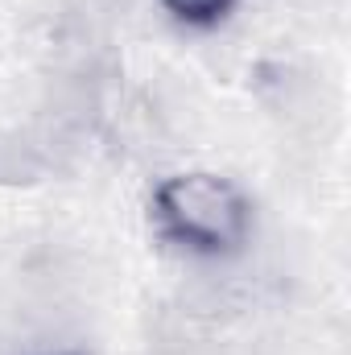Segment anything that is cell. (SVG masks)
<instances>
[{
	"label": "cell",
	"mask_w": 351,
	"mask_h": 355,
	"mask_svg": "<svg viewBox=\"0 0 351 355\" xmlns=\"http://www.w3.org/2000/svg\"><path fill=\"white\" fill-rule=\"evenodd\" d=\"M153 215L166 240L203 257L236 252L252 227L248 198L215 174H178L162 182L153 194Z\"/></svg>",
	"instance_id": "6da1fadb"
},
{
	"label": "cell",
	"mask_w": 351,
	"mask_h": 355,
	"mask_svg": "<svg viewBox=\"0 0 351 355\" xmlns=\"http://www.w3.org/2000/svg\"><path fill=\"white\" fill-rule=\"evenodd\" d=\"M162 4L186 25H215L232 12L236 0H162Z\"/></svg>",
	"instance_id": "7a4b0ae2"
}]
</instances>
